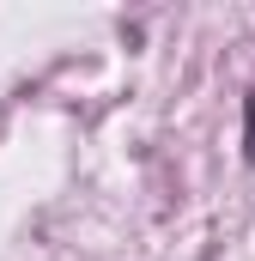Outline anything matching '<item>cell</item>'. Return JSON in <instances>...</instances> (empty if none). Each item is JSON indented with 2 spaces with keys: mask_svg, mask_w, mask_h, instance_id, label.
I'll return each instance as SVG.
<instances>
[{
  "mask_svg": "<svg viewBox=\"0 0 255 261\" xmlns=\"http://www.w3.org/2000/svg\"><path fill=\"white\" fill-rule=\"evenodd\" d=\"M243 116H249L243 122V152H249V164H255V91H249V103H243Z\"/></svg>",
  "mask_w": 255,
  "mask_h": 261,
  "instance_id": "6da1fadb",
  "label": "cell"
}]
</instances>
